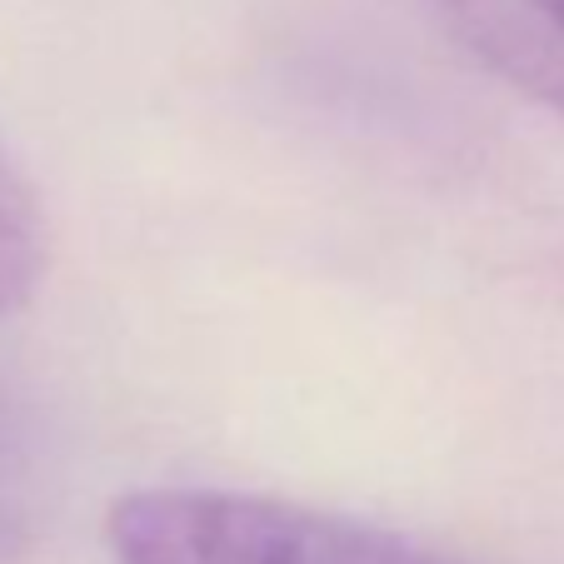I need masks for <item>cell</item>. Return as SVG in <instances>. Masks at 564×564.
I'll use <instances>...</instances> for the list:
<instances>
[{
    "label": "cell",
    "instance_id": "3957f363",
    "mask_svg": "<svg viewBox=\"0 0 564 564\" xmlns=\"http://www.w3.org/2000/svg\"><path fill=\"white\" fill-rule=\"evenodd\" d=\"M45 275V220L31 181L0 145V319L15 315Z\"/></svg>",
    "mask_w": 564,
    "mask_h": 564
},
{
    "label": "cell",
    "instance_id": "7a4b0ae2",
    "mask_svg": "<svg viewBox=\"0 0 564 564\" xmlns=\"http://www.w3.org/2000/svg\"><path fill=\"white\" fill-rule=\"evenodd\" d=\"M435 11L485 70L564 120V0H435Z\"/></svg>",
    "mask_w": 564,
    "mask_h": 564
},
{
    "label": "cell",
    "instance_id": "6da1fadb",
    "mask_svg": "<svg viewBox=\"0 0 564 564\" xmlns=\"http://www.w3.org/2000/svg\"><path fill=\"white\" fill-rule=\"evenodd\" d=\"M116 564H465L415 534L240 490H135L106 514Z\"/></svg>",
    "mask_w": 564,
    "mask_h": 564
}]
</instances>
